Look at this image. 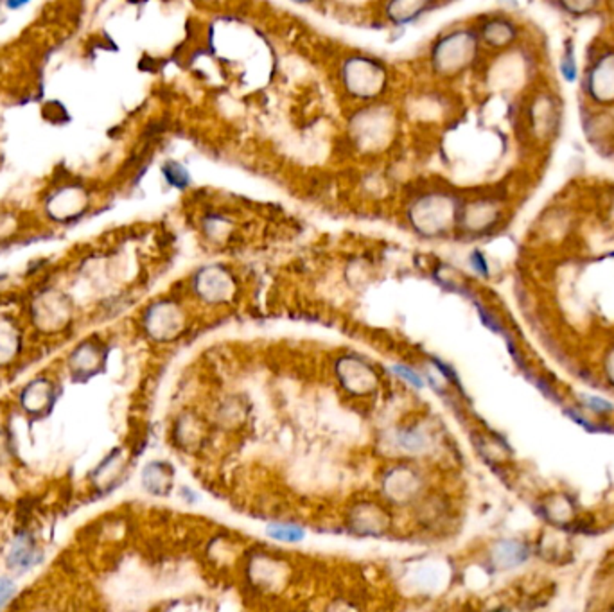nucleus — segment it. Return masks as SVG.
<instances>
[{
	"label": "nucleus",
	"mask_w": 614,
	"mask_h": 612,
	"mask_svg": "<svg viewBox=\"0 0 614 612\" xmlns=\"http://www.w3.org/2000/svg\"><path fill=\"white\" fill-rule=\"evenodd\" d=\"M171 471L162 462H151L142 472V485L153 496H166L171 490Z\"/></svg>",
	"instance_id": "20e7f679"
},
{
	"label": "nucleus",
	"mask_w": 614,
	"mask_h": 612,
	"mask_svg": "<svg viewBox=\"0 0 614 612\" xmlns=\"http://www.w3.org/2000/svg\"><path fill=\"white\" fill-rule=\"evenodd\" d=\"M589 90L600 103L614 99V55L605 56L589 74Z\"/></svg>",
	"instance_id": "f03ea898"
},
{
	"label": "nucleus",
	"mask_w": 614,
	"mask_h": 612,
	"mask_svg": "<svg viewBox=\"0 0 614 612\" xmlns=\"http://www.w3.org/2000/svg\"><path fill=\"white\" fill-rule=\"evenodd\" d=\"M528 557V551L523 544L519 542H503L499 544L498 551H496V560L499 565L505 567H512L521 564L524 558Z\"/></svg>",
	"instance_id": "423d86ee"
},
{
	"label": "nucleus",
	"mask_w": 614,
	"mask_h": 612,
	"mask_svg": "<svg viewBox=\"0 0 614 612\" xmlns=\"http://www.w3.org/2000/svg\"><path fill=\"white\" fill-rule=\"evenodd\" d=\"M494 612H507L505 608H498V610H494Z\"/></svg>",
	"instance_id": "9b49d317"
},
{
	"label": "nucleus",
	"mask_w": 614,
	"mask_h": 612,
	"mask_svg": "<svg viewBox=\"0 0 614 612\" xmlns=\"http://www.w3.org/2000/svg\"><path fill=\"white\" fill-rule=\"evenodd\" d=\"M266 535L278 542H302L305 539V530L300 524L275 523L266 528Z\"/></svg>",
	"instance_id": "39448f33"
},
{
	"label": "nucleus",
	"mask_w": 614,
	"mask_h": 612,
	"mask_svg": "<svg viewBox=\"0 0 614 612\" xmlns=\"http://www.w3.org/2000/svg\"><path fill=\"white\" fill-rule=\"evenodd\" d=\"M397 444L403 451L419 453L426 447V438L419 431H403L397 438Z\"/></svg>",
	"instance_id": "0eeeda50"
},
{
	"label": "nucleus",
	"mask_w": 614,
	"mask_h": 612,
	"mask_svg": "<svg viewBox=\"0 0 614 612\" xmlns=\"http://www.w3.org/2000/svg\"><path fill=\"white\" fill-rule=\"evenodd\" d=\"M17 594V583L12 576H0V610Z\"/></svg>",
	"instance_id": "1a4fd4ad"
},
{
	"label": "nucleus",
	"mask_w": 614,
	"mask_h": 612,
	"mask_svg": "<svg viewBox=\"0 0 614 612\" xmlns=\"http://www.w3.org/2000/svg\"><path fill=\"white\" fill-rule=\"evenodd\" d=\"M42 560H44V553L33 535H30L28 531H22L13 537L6 553V564L10 571L28 573L35 569Z\"/></svg>",
	"instance_id": "f257e3e1"
},
{
	"label": "nucleus",
	"mask_w": 614,
	"mask_h": 612,
	"mask_svg": "<svg viewBox=\"0 0 614 612\" xmlns=\"http://www.w3.org/2000/svg\"><path fill=\"white\" fill-rule=\"evenodd\" d=\"M419 476L415 471L401 467L396 469L390 478H387L385 487L396 499H410L419 490Z\"/></svg>",
	"instance_id": "7ed1b4c3"
},
{
	"label": "nucleus",
	"mask_w": 614,
	"mask_h": 612,
	"mask_svg": "<svg viewBox=\"0 0 614 612\" xmlns=\"http://www.w3.org/2000/svg\"><path fill=\"white\" fill-rule=\"evenodd\" d=\"M560 72L564 76L566 81L573 83L576 80V65H575V55L571 46H566V51L562 55V62H560Z\"/></svg>",
	"instance_id": "6e6552de"
},
{
	"label": "nucleus",
	"mask_w": 614,
	"mask_h": 612,
	"mask_svg": "<svg viewBox=\"0 0 614 612\" xmlns=\"http://www.w3.org/2000/svg\"><path fill=\"white\" fill-rule=\"evenodd\" d=\"M397 372H401V376L403 378H406L412 385H415V387H422V381L414 374V372H410V370H406V369H397Z\"/></svg>",
	"instance_id": "9d476101"
}]
</instances>
